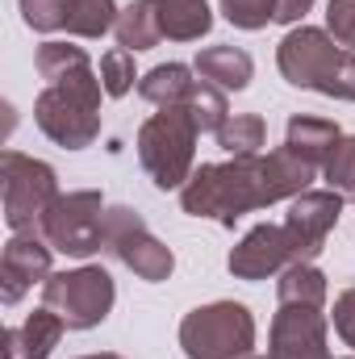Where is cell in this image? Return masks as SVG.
Returning a JSON list of instances; mask_svg holds the SVG:
<instances>
[{
    "label": "cell",
    "mask_w": 355,
    "mask_h": 359,
    "mask_svg": "<svg viewBox=\"0 0 355 359\" xmlns=\"http://www.w3.org/2000/svg\"><path fill=\"white\" fill-rule=\"evenodd\" d=\"M326 34L343 50H355V0H326Z\"/></svg>",
    "instance_id": "f1b7e54d"
},
{
    "label": "cell",
    "mask_w": 355,
    "mask_h": 359,
    "mask_svg": "<svg viewBox=\"0 0 355 359\" xmlns=\"http://www.w3.org/2000/svg\"><path fill=\"white\" fill-rule=\"evenodd\" d=\"M251 359H272V355H251Z\"/></svg>",
    "instance_id": "d6a6232c"
},
{
    "label": "cell",
    "mask_w": 355,
    "mask_h": 359,
    "mask_svg": "<svg viewBox=\"0 0 355 359\" xmlns=\"http://www.w3.org/2000/svg\"><path fill=\"white\" fill-rule=\"evenodd\" d=\"M347 359H355V355H347Z\"/></svg>",
    "instance_id": "836d02e7"
},
{
    "label": "cell",
    "mask_w": 355,
    "mask_h": 359,
    "mask_svg": "<svg viewBox=\"0 0 355 359\" xmlns=\"http://www.w3.org/2000/svg\"><path fill=\"white\" fill-rule=\"evenodd\" d=\"M276 301L280 305H309L322 309L326 305V276L314 264H288L276 276Z\"/></svg>",
    "instance_id": "44dd1931"
},
{
    "label": "cell",
    "mask_w": 355,
    "mask_h": 359,
    "mask_svg": "<svg viewBox=\"0 0 355 359\" xmlns=\"http://www.w3.org/2000/svg\"><path fill=\"white\" fill-rule=\"evenodd\" d=\"M343 201L335 188H309L301 196H293L288 213H284V234L293 247V264H314L330 238V230L343 217Z\"/></svg>",
    "instance_id": "30bf717a"
},
{
    "label": "cell",
    "mask_w": 355,
    "mask_h": 359,
    "mask_svg": "<svg viewBox=\"0 0 355 359\" xmlns=\"http://www.w3.org/2000/svg\"><path fill=\"white\" fill-rule=\"evenodd\" d=\"M196 138H201V130L184 104H168L138 126V138H134L138 163L155 188L172 192V188L188 184V176L196 172L192 168L196 163Z\"/></svg>",
    "instance_id": "3957f363"
},
{
    "label": "cell",
    "mask_w": 355,
    "mask_h": 359,
    "mask_svg": "<svg viewBox=\"0 0 355 359\" xmlns=\"http://www.w3.org/2000/svg\"><path fill=\"white\" fill-rule=\"evenodd\" d=\"M293 264V247H288V234H284V222H260L251 226L239 247L230 251L226 268L234 280H267V276H280V271Z\"/></svg>",
    "instance_id": "7c38bea8"
},
{
    "label": "cell",
    "mask_w": 355,
    "mask_h": 359,
    "mask_svg": "<svg viewBox=\"0 0 355 359\" xmlns=\"http://www.w3.org/2000/svg\"><path fill=\"white\" fill-rule=\"evenodd\" d=\"M142 76L134 72V50H126V46H113V50H105L100 55V84H105V96H126V92L134 88Z\"/></svg>",
    "instance_id": "d4e9b609"
},
{
    "label": "cell",
    "mask_w": 355,
    "mask_h": 359,
    "mask_svg": "<svg viewBox=\"0 0 355 359\" xmlns=\"http://www.w3.org/2000/svg\"><path fill=\"white\" fill-rule=\"evenodd\" d=\"M222 13L234 29H264L276 21V0H222Z\"/></svg>",
    "instance_id": "83f0119b"
},
{
    "label": "cell",
    "mask_w": 355,
    "mask_h": 359,
    "mask_svg": "<svg viewBox=\"0 0 355 359\" xmlns=\"http://www.w3.org/2000/svg\"><path fill=\"white\" fill-rule=\"evenodd\" d=\"M192 72L222 92H243L255 76V63L243 46H205L192 63Z\"/></svg>",
    "instance_id": "9a60e30c"
},
{
    "label": "cell",
    "mask_w": 355,
    "mask_h": 359,
    "mask_svg": "<svg viewBox=\"0 0 355 359\" xmlns=\"http://www.w3.org/2000/svg\"><path fill=\"white\" fill-rule=\"evenodd\" d=\"M314 180H318V168L309 159H301L288 147H276L267 155L201 163L180 188V205L192 217H213L222 226H234L243 213H255V209L309 192Z\"/></svg>",
    "instance_id": "6da1fadb"
},
{
    "label": "cell",
    "mask_w": 355,
    "mask_h": 359,
    "mask_svg": "<svg viewBox=\"0 0 355 359\" xmlns=\"http://www.w3.org/2000/svg\"><path fill=\"white\" fill-rule=\"evenodd\" d=\"M330 322H335V334L343 339V347H355V288H343V292L335 297Z\"/></svg>",
    "instance_id": "f546056e"
},
{
    "label": "cell",
    "mask_w": 355,
    "mask_h": 359,
    "mask_svg": "<svg viewBox=\"0 0 355 359\" xmlns=\"http://www.w3.org/2000/svg\"><path fill=\"white\" fill-rule=\"evenodd\" d=\"M326 313L309 305H280L267 330V355L272 359H335L326 347Z\"/></svg>",
    "instance_id": "8fae6325"
},
{
    "label": "cell",
    "mask_w": 355,
    "mask_h": 359,
    "mask_svg": "<svg viewBox=\"0 0 355 359\" xmlns=\"http://www.w3.org/2000/svg\"><path fill=\"white\" fill-rule=\"evenodd\" d=\"M180 347L188 359H251L255 355V318L243 301H209L184 313Z\"/></svg>",
    "instance_id": "5b68a950"
},
{
    "label": "cell",
    "mask_w": 355,
    "mask_h": 359,
    "mask_svg": "<svg viewBox=\"0 0 355 359\" xmlns=\"http://www.w3.org/2000/svg\"><path fill=\"white\" fill-rule=\"evenodd\" d=\"M100 96H105L100 76L80 84H46L34 100V121L55 147L84 151L100 138Z\"/></svg>",
    "instance_id": "277c9868"
},
{
    "label": "cell",
    "mask_w": 355,
    "mask_h": 359,
    "mask_svg": "<svg viewBox=\"0 0 355 359\" xmlns=\"http://www.w3.org/2000/svg\"><path fill=\"white\" fill-rule=\"evenodd\" d=\"M76 359H121V355H113V351H96V355H76Z\"/></svg>",
    "instance_id": "1f68e13d"
},
{
    "label": "cell",
    "mask_w": 355,
    "mask_h": 359,
    "mask_svg": "<svg viewBox=\"0 0 355 359\" xmlns=\"http://www.w3.org/2000/svg\"><path fill=\"white\" fill-rule=\"evenodd\" d=\"M117 46L126 50H155L163 42V25H159V0H130L113 25Z\"/></svg>",
    "instance_id": "ac0fdd59"
},
{
    "label": "cell",
    "mask_w": 355,
    "mask_h": 359,
    "mask_svg": "<svg viewBox=\"0 0 355 359\" xmlns=\"http://www.w3.org/2000/svg\"><path fill=\"white\" fill-rule=\"evenodd\" d=\"M339 138H343V130H339L335 121H326V117H309V113H297V117H288V126H284V147L297 151L301 159H309L318 172H322L326 159L335 155Z\"/></svg>",
    "instance_id": "2e32d148"
},
{
    "label": "cell",
    "mask_w": 355,
    "mask_h": 359,
    "mask_svg": "<svg viewBox=\"0 0 355 359\" xmlns=\"http://www.w3.org/2000/svg\"><path fill=\"white\" fill-rule=\"evenodd\" d=\"M213 138H217V147H222L230 159H239V155H264L267 121L260 113H230L226 126H222Z\"/></svg>",
    "instance_id": "7402d4cb"
},
{
    "label": "cell",
    "mask_w": 355,
    "mask_h": 359,
    "mask_svg": "<svg viewBox=\"0 0 355 359\" xmlns=\"http://www.w3.org/2000/svg\"><path fill=\"white\" fill-rule=\"evenodd\" d=\"M314 8V0H276V21L280 25H305V13Z\"/></svg>",
    "instance_id": "4dcf8cb0"
},
{
    "label": "cell",
    "mask_w": 355,
    "mask_h": 359,
    "mask_svg": "<svg viewBox=\"0 0 355 359\" xmlns=\"http://www.w3.org/2000/svg\"><path fill=\"white\" fill-rule=\"evenodd\" d=\"M67 13H72V0H21V17L38 34L67 29Z\"/></svg>",
    "instance_id": "4316f807"
},
{
    "label": "cell",
    "mask_w": 355,
    "mask_h": 359,
    "mask_svg": "<svg viewBox=\"0 0 355 359\" xmlns=\"http://www.w3.org/2000/svg\"><path fill=\"white\" fill-rule=\"evenodd\" d=\"M51 255L55 247L42 234H13L0 255V301L17 305L34 284L51 280Z\"/></svg>",
    "instance_id": "4fadbf2b"
},
{
    "label": "cell",
    "mask_w": 355,
    "mask_h": 359,
    "mask_svg": "<svg viewBox=\"0 0 355 359\" xmlns=\"http://www.w3.org/2000/svg\"><path fill=\"white\" fill-rule=\"evenodd\" d=\"M105 251L117 264H126L138 280H151V284H159V280H168L176 271L172 247H163L147 230L142 213L130 209V205H109L105 209Z\"/></svg>",
    "instance_id": "9c48e42d"
},
{
    "label": "cell",
    "mask_w": 355,
    "mask_h": 359,
    "mask_svg": "<svg viewBox=\"0 0 355 359\" xmlns=\"http://www.w3.org/2000/svg\"><path fill=\"white\" fill-rule=\"evenodd\" d=\"M276 67L293 88L355 100V50H343L318 25H293L276 46Z\"/></svg>",
    "instance_id": "7a4b0ae2"
},
{
    "label": "cell",
    "mask_w": 355,
    "mask_h": 359,
    "mask_svg": "<svg viewBox=\"0 0 355 359\" xmlns=\"http://www.w3.org/2000/svg\"><path fill=\"white\" fill-rule=\"evenodd\" d=\"M159 25L168 42H201L213 29L209 0H159Z\"/></svg>",
    "instance_id": "d6986e66"
},
{
    "label": "cell",
    "mask_w": 355,
    "mask_h": 359,
    "mask_svg": "<svg viewBox=\"0 0 355 359\" xmlns=\"http://www.w3.org/2000/svg\"><path fill=\"white\" fill-rule=\"evenodd\" d=\"M192 76H196V72H192L188 63H159V67H151V72L138 80V96H142L147 104H155V109L184 104L188 92L196 88Z\"/></svg>",
    "instance_id": "ffe728a7"
},
{
    "label": "cell",
    "mask_w": 355,
    "mask_h": 359,
    "mask_svg": "<svg viewBox=\"0 0 355 359\" xmlns=\"http://www.w3.org/2000/svg\"><path fill=\"white\" fill-rule=\"evenodd\" d=\"M117 301V284L100 264H84L72 271H51L42 284V305L63 318L67 330H92L109 318Z\"/></svg>",
    "instance_id": "52a82bcc"
},
{
    "label": "cell",
    "mask_w": 355,
    "mask_h": 359,
    "mask_svg": "<svg viewBox=\"0 0 355 359\" xmlns=\"http://www.w3.org/2000/svg\"><path fill=\"white\" fill-rule=\"evenodd\" d=\"M0 196H4V222L13 234H42V222L63 192H59V176L51 163L21 155V151H4L0 155Z\"/></svg>",
    "instance_id": "8992f818"
},
{
    "label": "cell",
    "mask_w": 355,
    "mask_h": 359,
    "mask_svg": "<svg viewBox=\"0 0 355 359\" xmlns=\"http://www.w3.org/2000/svg\"><path fill=\"white\" fill-rule=\"evenodd\" d=\"M322 176H326V184H330L339 196H355V134H343V138H339V147H335V155L326 159Z\"/></svg>",
    "instance_id": "484cf974"
},
{
    "label": "cell",
    "mask_w": 355,
    "mask_h": 359,
    "mask_svg": "<svg viewBox=\"0 0 355 359\" xmlns=\"http://www.w3.org/2000/svg\"><path fill=\"white\" fill-rule=\"evenodd\" d=\"M105 209L109 205L96 188L63 192L42 222V238L67 259H88L96 251H105Z\"/></svg>",
    "instance_id": "ba28073f"
},
{
    "label": "cell",
    "mask_w": 355,
    "mask_h": 359,
    "mask_svg": "<svg viewBox=\"0 0 355 359\" xmlns=\"http://www.w3.org/2000/svg\"><path fill=\"white\" fill-rule=\"evenodd\" d=\"M121 8L117 0H72V13H67V34L72 38H105L113 34Z\"/></svg>",
    "instance_id": "603a6c76"
},
{
    "label": "cell",
    "mask_w": 355,
    "mask_h": 359,
    "mask_svg": "<svg viewBox=\"0 0 355 359\" xmlns=\"http://www.w3.org/2000/svg\"><path fill=\"white\" fill-rule=\"evenodd\" d=\"M63 330H67L63 318L42 305L21 326H8L4 330V359H51V351L63 339Z\"/></svg>",
    "instance_id": "5bb4252c"
},
{
    "label": "cell",
    "mask_w": 355,
    "mask_h": 359,
    "mask_svg": "<svg viewBox=\"0 0 355 359\" xmlns=\"http://www.w3.org/2000/svg\"><path fill=\"white\" fill-rule=\"evenodd\" d=\"M34 67L46 84H80V80H92L100 76L92 67V59L84 55V46H72V42H42L38 55H34Z\"/></svg>",
    "instance_id": "e0dca14e"
},
{
    "label": "cell",
    "mask_w": 355,
    "mask_h": 359,
    "mask_svg": "<svg viewBox=\"0 0 355 359\" xmlns=\"http://www.w3.org/2000/svg\"><path fill=\"white\" fill-rule=\"evenodd\" d=\"M184 109L192 113V121H196V130H201V134H217V130L226 126V117H230L226 92L213 88V84H205V80H196V88L188 92Z\"/></svg>",
    "instance_id": "cb8c5ba5"
}]
</instances>
